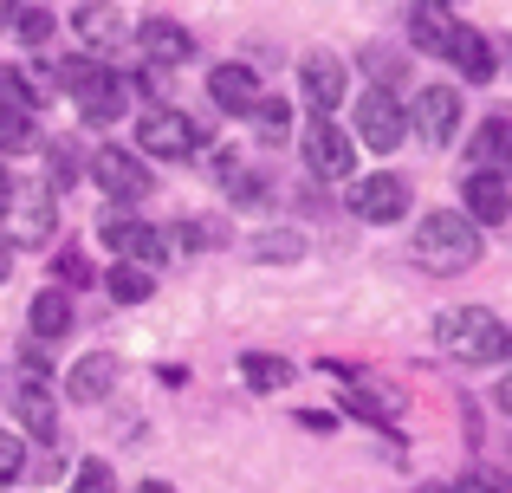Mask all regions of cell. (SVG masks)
<instances>
[{"label": "cell", "mask_w": 512, "mask_h": 493, "mask_svg": "<svg viewBox=\"0 0 512 493\" xmlns=\"http://www.w3.org/2000/svg\"><path fill=\"white\" fill-rule=\"evenodd\" d=\"M441 351L461 357V364H506L512 331H506L500 312H487V305H454V312H441Z\"/></svg>", "instance_id": "1"}, {"label": "cell", "mask_w": 512, "mask_h": 493, "mask_svg": "<svg viewBox=\"0 0 512 493\" xmlns=\"http://www.w3.org/2000/svg\"><path fill=\"white\" fill-rule=\"evenodd\" d=\"M415 260L428 273H461V266L480 260V228L467 215H454V208H441V215H428L415 228Z\"/></svg>", "instance_id": "2"}, {"label": "cell", "mask_w": 512, "mask_h": 493, "mask_svg": "<svg viewBox=\"0 0 512 493\" xmlns=\"http://www.w3.org/2000/svg\"><path fill=\"white\" fill-rule=\"evenodd\" d=\"M59 228V208H52V189L39 182H13L7 189V247H39Z\"/></svg>", "instance_id": "3"}, {"label": "cell", "mask_w": 512, "mask_h": 493, "mask_svg": "<svg viewBox=\"0 0 512 493\" xmlns=\"http://www.w3.org/2000/svg\"><path fill=\"white\" fill-rule=\"evenodd\" d=\"M65 85H72L78 111H85L91 124H111V117H124V78H117V72L85 65V59H65Z\"/></svg>", "instance_id": "4"}, {"label": "cell", "mask_w": 512, "mask_h": 493, "mask_svg": "<svg viewBox=\"0 0 512 493\" xmlns=\"http://www.w3.org/2000/svg\"><path fill=\"white\" fill-rule=\"evenodd\" d=\"M137 143H143V156H195V143H201V130H195V117H182V111H169V104H150V111L137 117Z\"/></svg>", "instance_id": "5"}, {"label": "cell", "mask_w": 512, "mask_h": 493, "mask_svg": "<svg viewBox=\"0 0 512 493\" xmlns=\"http://www.w3.org/2000/svg\"><path fill=\"white\" fill-rule=\"evenodd\" d=\"M350 215L357 221H402L409 215V182L376 169V176H357L350 182Z\"/></svg>", "instance_id": "6"}, {"label": "cell", "mask_w": 512, "mask_h": 493, "mask_svg": "<svg viewBox=\"0 0 512 493\" xmlns=\"http://www.w3.org/2000/svg\"><path fill=\"white\" fill-rule=\"evenodd\" d=\"M305 163L318 169V176H350V169H357V156H350V130H338L331 124V117H312V124H305Z\"/></svg>", "instance_id": "7"}, {"label": "cell", "mask_w": 512, "mask_h": 493, "mask_svg": "<svg viewBox=\"0 0 512 493\" xmlns=\"http://www.w3.org/2000/svg\"><path fill=\"white\" fill-rule=\"evenodd\" d=\"M91 176H98V189L117 195V202L150 195V169H143V156H130V150H98L91 156Z\"/></svg>", "instance_id": "8"}, {"label": "cell", "mask_w": 512, "mask_h": 493, "mask_svg": "<svg viewBox=\"0 0 512 493\" xmlns=\"http://www.w3.org/2000/svg\"><path fill=\"white\" fill-rule=\"evenodd\" d=\"M104 247H117L124 253V266H143V273H150L156 260H163V241H156V228L150 221H130V215H104Z\"/></svg>", "instance_id": "9"}, {"label": "cell", "mask_w": 512, "mask_h": 493, "mask_svg": "<svg viewBox=\"0 0 512 493\" xmlns=\"http://www.w3.org/2000/svg\"><path fill=\"white\" fill-rule=\"evenodd\" d=\"M357 137L370 143V150H396L402 143V104L389 98V91H363L357 98Z\"/></svg>", "instance_id": "10"}, {"label": "cell", "mask_w": 512, "mask_h": 493, "mask_svg": "<svg viewBox=\"0 0 512 493\" xmlns=\"http://www.w3.org/2000/svg\"><path fill=\"white\" fill-rule=\"evenodd\" d=\"M137 46H143L150 65H188V59H195V33H188L182 20H143Z\"/></svg>", "instance_id": "11"}, {"label": "cell", "mask_w": 512, "mask_h": 493, "mask_svg": "<svg viewBox=\"0 0 512 493\" xmlns=\"http://www.w3.org/2000/svg\"><path fill=\"white\" fill-rule=\"evenodd\" d=\"M331 377L344 383V409H350V416L376 422V429H389V422L402 416V396H396V390H376L370 377H344V370H331Z\"/></svg>", "instance_id": "12"}, {"label": "cell", "mask_w": 512, "mask_h": 493, "mask_svg": "<svg viewBox=\"0 0 512 493\" xmlns=\"http://www.w3.org/2000/svg\"><path fill=\"white\" fill-rule=\"evenodd\" d=\"M461 202H467V221H506L512 215V182L506 176H487V169H474V176L461 182Z\"/></svg>", "instance_id": "13"}, {"label": "cell", "mask_w": 512, "mask_h": 493, "mask_svg": "<svg viewBox=\"0 0 512 493\" xmlns=\"http://www.w3.org/2000/svg\"><path fill=\"white\" fill-rule=\"evenodd\" d=\"M208 98L221 104V111L247 117L253 104H260V78H253V65H214V72H208Z\"/></svg>", "instance_id": "14"}, {"label": "cell", "mask_w": 512, "mask_h": 493, "mask_svg": "<svg viewBox=\"0 0 512 493\" xmlns=\"http://www.w3.org/2000/svg\"><path fill=\"white\" fill-rule=\"evenodd\" d=\"M454 124H461V98H454L448 85H428L422 98H415V130H422L428 143H448Z\"/></svg>", "instance_id": "15"}, {"label": "cell", "mask_w": 512, "mask_h": 493, "mask_svg": "<svg viewBox=\"0 0 512 493\" xmlns=\"http://www.w3.org/2000/svg\"><path fill=\"white\" fill-rule=\"evenodd\" d=\"M441 59H454V65H461V78H467V85H487V78H493V65H500V59H493V46L474 33V26H454V39H448V52H441Z\"/></svg>", "instance_id": "16"}, {"label": "cell", "mask_w": 512, "mask_h": 493, "mask_svg": "<svg viewBox=\"0 0 512 493\" xmlns=\"http://www.w3.org/2000/svg\"><path fill=\"white\" fill-rule=\"evenodd\" d=\"M72 26H78V39L98 46V52H111V46H124V39H130V26L117 20V7H104V0H85V7L72 13Z\"/></svg>", "instance_id": "17"}, {"label": "cell", "mask_w": 512, "mask_h": 493, "mask_svg": "<svg viewBox=\"0 0 512 493\" xmlns=\"http://www.w3.org/2000/svg\"><path fill=\"white\" fill-rule=\"evenodd\" d=\"M111 383H117V357H78L72 364V383H65V390L78 396V403H104V396H111Z\"/></svg>", "instance_id": "18"}, {"label": "cell", "mask_w": 512, "mask_h": 493, "mask_svg": "<svg viewBox=\"0 0 512 493\" xmlns=\"http://www.w3.org/2000/svg\"><path fill=\"white\" fill-rule=\"evenodd\" d=\"M299 78H305V98H312L318 111H331V104L344 98V65L325 59V52H312V59L299 65Z\"/></svg>", "instance_id": "19"}, {"label": "cell", "mask_w": 512, "mask_h": 493, "mask_svg": "<svg viewBox=\"0 0 512 493\" xmlns=\"http://www.w3.org/2000/svg\"><path fill=\"white\" fill-rule=\"evenodd\" d=\"M454 26H461V20H454V13H441V0H422V7L409 13V39H415L422 52H448Z\"/></svg>", "instance_id": "20"}, {"label": "cell", "mask_w": 512, "mask_h": 493, "mask_svg": "<svg viewBox=\"0 0 512 493\" xmlns=\"http://www.w3.org/2000/svg\"><path fill=\"white\" fill-rule=\"evenodd\" d=\"M26 318H33V338H65V331H72V299H65L59 286H46V292H33Z\"/></svg>", "instance_id": "21"}, {"label": "cell", "mask_w": 512, "mask_h": 493, "mask_svg": "<svg viewBox=\"0 0 512 493\" xmlns=\"http://www.w3.org/2000/svg\"><path fill=\"white\" fill-rule=\"evenodd\" d=\"M474 169H487V176H500V169H512V124L506 117H487L474 137Z\"/></svg>", "instance_id": "22"}, {"label": "cell", "mask_w": 512, "mask_h": 493, "mask_svg": "<svg viewBox=\"0 0 512 493\" xmlns=\"http://www.w3.org/2000/svg\"><path fill=\"white\" fill-rule=\"evenodd\" d=\"M240 377H247L253 390H286L299 370H292L286 357H273V351H247V357H240Z\"/></svg>", "instance_id": "23"}, {"label": "cell", "mask_w": 512, "mask_h": 493, "mask_svg": "<svg viewBox=\"0 0 512 493\" xmlns=\"http://www.w3.org/2000/svg\"><path fill=\"white\" fill-rule=\"evenodd\" d=\"M0 111H13V117H33V111H39L33 78H26V72H13V65H0Z\"/></svg>", "instance_id": "24"}, {"label": "cell", "mask_w": 512, "mask_h": 493, "mask_svg": "<svg viewBox=\"0 0 512 493\" xmlns=\"http://www.w3.org/2000/svg\"><path fill=\"white\" fill-rule=\"evenodd\" d=\"M13 409H20V429L52 435V396H46V383H26V390L13 396Z\"/></svg>", "instance_id": "25"}, {"label": "cell", "mask_w": 512, "mask_h": 493, "mask_svg": "<svg viewBox=\"0 0 512 493\" xmlns=\"http://www.w3.org/2000/svg\"><path fill=\"white\" fill-rule=\"evenodd\" d=\"M156 292V273H143V266H111V299L117 305H143Z\"/></svg>", "instance_id": "26"}, {"label": "cell", "mask_w": 512, "mask_h": 493, "mask_svg": "<svg viewBox=\"0 0 512 493\" xmlns=\"http://www.w3.org/2000/svg\"><path fill=\"white\" fill-rule=\"evenodd\" d=\"M39 143V124L33 117H13V111H0V156H13V150H33Z\"/></svg>", "instance_id": "27"}, {"label": "cell", "mask_w": 512, "mask_h": 493, "mask_svg": "<svg viewBox=\"0 0 512 493\" xmlns=\"http://www.w3.org/2000/svg\"><path fill=\"white\" fill-rule=\"evenodd\" d=\"M7 26L26 39V46H39V39L52 33V13H46V7H20V20H7Z\"/></svg>", "instance_id": "28"}, {"label": "cell", "mask_w": 512, "mask_h": 493, "mask_svg": "<svg viewBox=\"0 0 512 493\" xmlns=\"http://www.w3.org/2000/svg\"><path fill=\"white\" fill-rule=\"evenodd\" d=\"M52 189H72V182H78V150H72V143H52Z\"/></svg>", "instance_id": "29"}, {"label": "cell", "mask_w": 512, "mask_h": 493, "mask_svg": "<svg viewBox=\"0 0 512 493\" xmlns=\"http://www.w3.org/2000/svg\"><path fill=\"white\" fill-rule=\"evenodd\" d=\"M253 260H299V234H260Z\"/></svg>", "instance_id": "30"}, {"label": "cell", "mask_w": 512, "mask_h": 493, "mask_svg": "<svg viewBox=\"0 0 512 493\" xmlns=\"http://www.w3.org/2000/svg\"><path fill=\"white\" fill-rule=\"evenodd\" d=\"M253 117H260V137L279 143V137H286V117H292V111H286L279 98H260V104H253Z\"/></svg>", "instance_id": "31"}, {"label": "cell", "mask_w": 512, "mask_h": 493, "mask_svg": "<svg viewBox=\"0 0 512 493\" xmlns=\"http://www.w3.org/2000/svg\"><path fill=\"white\" fill-rule=\"evenodd\" d=\"M20 468H26L20 435H7V429H0V487H7V481H20Z\"/></svg>", "instance_id": "32"}, {"label": "cell", "mask_w": 512, "mask_h": 493, "mask_svg": "<svg viewBox=\"0 0 512 493\" xmlns=\"http://www.w3.org/2000/svg\"><path fill=\"white\" fill-rule=\"evenodd\" d=\"M72 493H117L111 487V468H104V461H85V468L72 474Z\"/></svg>", "instance_id": "33"}, {"label": "cell", "mask_w": 512, "mask_h": 493, "mask_svg": "<svg viewBox=\"0 0 512 493\" xmlns=\"http://www.w3.org/2000/svg\"><path fill=\"white\" fill-rule=\"evenodd\" d=\"M454 493H512L500 474H467V481H454Z\"/></svg>", "instance_id": "34"}, {"label": "cell", "mask_w": 512, "mask_h": 493, "mask_svg": "<svg viewBox=\"0 0 512 493\" xmlns=\"http://www.w3.org/2000/svg\"><path fill=\"white\" fill-rule=\"evenodd\" d=\"M59 279H65V286H85V253H59Z\"/></svg>", "instance_id": "35"}, {"label": "cell", "mask_w": 512, "mask_h": 493, "mask_svg": "<svg viewBox=\"0 0 512 493\" xmlns=\"http://www.w3.org/2000/svg\"><path fill=\"white\" fill-rule=\"evenodd\" d=\"M299 429H312V435H331V416H325V409H305V416H299Z\"/></svg>", "instance_id": "36"}, {"label": "cell", "mask_w": 512, "mask_h": 493, "mask_svg": "<svg viewBox=\"0 0 512 493\" xmlns=\"http://www.w3.org/2000/svg\"><path fill=\"white\" fill-rule=\"evenodd\" d=\"M13 273V247H7V234H0V279Z\"/></svg>", "instance_id": "37"}, {"label": "cell", "mask_w": 512, "mask_h": 493, "mask_svg": "<svg viewBox=\"0 0 512 493\" xmlns=\"http://www.w3.org/2000/svg\"><path fill=\"white\" fill-rule=\"evenodd\" d=\"M7 189H13V176H7V163H0V202H7Z\"/></svg>", "instance_id": "38"}, {"label": "cell", "mask_w": 512, "mask_h": 493, "mask_svg": "<svg viewBox=\"0 0 512 493\" xmlns=\"http://www.w3.org/2000/svg\"><path fill=\"white\" fill-rule=\"evenodd\" d=\"M137 493H175V487H163V481H143V487H137Z\"/></svg>", "instance_id": "39"}, {"label": "cell", "mask_w": 512, "mask_h": 493, "mask_svg": "<svg viewBox=\"0 0 512 493\" xmlns=\"http://www.w3.org/2000/svg\"><path fill=\"white\" fill-rule=\"evenodd\" d=\"M415 493H454V487H415Z\"/></svg>", "instance_id": "40"}, {"label": "cell", "mask_w": 512, "mask_h": 493, "mask_svg": "<svg viewBox=\"0 0 512 493\" xmlns=\"http://www.w3.org/2000/svg\"><path fill=\"white\" fill-rule=\"evenodd\" d=\"M506 403H512V383H506Z\"/></svg>", "instance_id": "41"}]
</instances>
